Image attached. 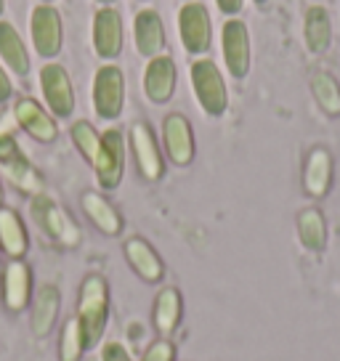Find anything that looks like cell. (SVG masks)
I'll return each instance as SVG.
<instances>
[{
  "label": "cell",
  "instance_id": "cell-1",
  "mask_svg": "<svg viewBox=\"0 0 340 361\" xmlns=\"http://www.w3.org/2000/svg\"><path fill=\"white\" fill-rule=\"evenodd\" d=\"M78 322L85 335V345L88 348L96 345L109 322V287H107V279L99 274L85 276V282L80 284Z\"/></svg>",
  "mask_w": 340,
  "mask_h": 361
},
{
  "label": "cell",
  "instance_id": "cell-2",
  "mask_svg": "<svg viewBox=\"0 0 340 361\" xmlns=\"http://www.w3.org/2000/svg\"><path fill=\"white\" fill-rule=\"evenodd\" d=\"M192 85L197 93V102L210 117H221L229 106V90L224 82L221 69L210 59H200L192 64Z\"/></svg>",
  "mask_w": 340,
  "mask_h": 361
},
{
  "label": "cell",
  "instance_id": "cell-3",
  "mask_svg": "<svg viewBox=\"0 0 340 361\" xmlns=\"http://www.w3.org/2000/svg\"><path fill=\"white\" fill-rule=\"evenodd\" d=\"M125 106V78L120 67L107 64L93 78V109L102 120H117Z\"/></svg>",
  "mask_w": 340,
  "mask_h": 361
},
{
  "label": "cell",
  "instance_id": "cell-4",
  "mask_svg": "<svg viewBox=\"0 0 340 361\" xmlns=\"http://www.w3.org/2000/svg\"><path fill=\"white\" fill-rule=\"evenodd\" d=\"M32 215H35V221L40 224V228L46 231L48 237L56 239L59 245H64V247H78L80 245L78 224H75V221L69 218L67 210H61L54 200L37 194L32 200Z\"/></svg>",
  "mask_w": 340,
  "mask_h": 361
},
{
  "label": "cell",
  "instance_id": "cell-5",
  "mask_svg": "<svg viewBox=\"0 0 340 361\" xmlns=\"http://www.w3.org/2000/svg\"><path fill=\"white\" fill-rule=\"evenodd\" d=\"M93 168H96V178L104 189H117L125 173V138L120 130H107L102 135V144L93 159Z\"/></svg>",
  "mask_w": 340,
  "mask_h": 361
},
{
  "label": "cell",
  "instance_id": "cell-6",
  "mask_svg": "<svg viewBox=\"0 0 340 361\" xmlns=\"http://www.w3.org/2000/svg\"><path fill=\"white\" fill-rule=\"evenodd\" d=\"M0 168L6 170V176L22 189L30 194H40V176L35 173V168L27 162V157L22 154V149L16 144L8 130H0Z\"/></svg>",
  "mask_w": 340,
  "mask_h": 361
},
{
  "label": "cell",
  "instance_id": "cell-7",
  "mask_svg": "<svg viewBox=\"0 0 340 361\" xmlns=\"http://www.w3.org/2000/svg\"><path fill=\"white\" fill-rule=\"evenodd\" d=\"M178 30H181L183 48L189 54H205L213 40V27H210V13L202 3H186L178 13Z\"/></svg>",
  "mask_w": 340,
  "mask_h": 361
},
{
  "label": "cell",
  "instance_id": "cell-8",
  "mask_svg": "<svg viewBox=\"0 0 340 361\" xmlns=\"http://www.w3.org/2000/svg\"><path fill=\"white\" fill-rule=\"evenodd\" d=\"M40 88L46 96L48 109L56 117H69L75 109V90H72V80H69L67 69L61 64H46L40 72Z\"/></svg>",
  "mask_w": 340,
  "mask_h": 361
},
{
  "label": "cell",
  "instance_id": "cell-9",
  "mask_svg": "<svg viewBox=\"0 0 340 361\" xmlns=\"http://www.w3.org/2000/svg\"><path fill=\"white\" fill-rule=\"evenodd\" d=\"M32 40L40 56L54 59L64 43V24L61 13L54 6H37L32 11Z\"/></svg>",
  "mask_w": 340,
  "mask_h": 361
},
{
  "label": "cell",
  "instance_id": "cell-10",
  "mask_svg": "<svg viewBox=\"0 0 340 361\" xmlns=\"http://www.w3.org/2000/svg\"><path fill=\"white\" fill-rule=\"evenodd\" d=\"M130 144L136 154V165L147 180H159L165 176V157L159 152V144L147 123H136L130 128Z\"/></svg>",
  "mask_w": 340,
  "mask_h": 361
},
{
  "label": "cell",
  "instance_id": "cell-11",
  "mask_svg": "<svg viewBox=\"0 0 340 361\" xmlns=\"http://www.w3.org/2000/svg\"><path fill=\"white\" fill-rule=\"evenodd\" d=\"M162 144L173 165H189L194 159V133L183 114H168L162 120Z\"/></svg>",
  "mask_w": 340,
  "mask_h": 361
},
{
  "label": "cell",
  "instance_id": "cell-12",
  "mask_svg": "<svg viewBox=\"0 0 340 361\" xmlns=\"http://www.w3.org/2000/svg\"><path fill=\"white\" fill-rule=\"evenodd\" d=\"M221 43H224V61H226L231 78H248L250 72V32L245 22L231 19L224 24V35H221Z\"/></svg>",
  "mask_w": 340,
  "mask_h": 361
},
{
  "label": "cell",
  "instance_id": "cell-13",
  "mask_svg": "<svg viewBox=\"0 0 340 361\" xmlns=\"http://www.w3.org/2000/svg\"><path fill=\"white\" fill-rule=\"evenodd\" d=\"M123 16H120V11H114V8L107 6L93 19V45H96V54L102 59H117L123 54Z\"/></svg>",
  "mask_w": 340,
  "mask_h": 361
},
{
  "label": "cell",
  "instance_id": "cell-14",
  "mask_svg": "<svg viewBox=\"0 0 340 361\" xmlns=\"http://www.w3.org/2000/svg\"><path fill=\"white\" fill-rule=\"evenodd\" d=\"M3 300L6 308L19 314L32 300V271L22 258H13L3 274Z\"/></svg>",
  "mask_w": 340,
  "mask_h": 361
},
{
  "label": "cell",
  "instance_id": "cell-15",
  "mask_svg": "<svg viewBox=\"0 0 340 361\" xmlns=\"http://www.w3.org/2000/svg\"><path fill=\"white\" fill-rule=\"evenodd\" d=\"M13 112H16V123L22 125L35 141H43V144L56 141L59 128L54 123V117L35 102V99H19L16 106H13Z\"/></svg>",
  "mask_w": 340,
  "mask_h": 361
},
{
  "label": "cell",
  "instance_id": "cell-16",
  "mask_svg": "<svg viewBox=\"0 0 340 361\" xmlns=\"http://www.w3.org/2000/svg\"><path fill=\"white\" fill-rule=\"evenodd\" d=\"M332 186V154L324 147H314L303 165V192L314 200L327 197Z\"/></svg>",
  "mask_w": 340,
  "mask_h": 361
},
{
  "label": "cell",
  "instance_id": "cell-17",
  "mask_svg": "<svg viewBox=\"0 0 340 361\" xmlns=\"http://www.w3.org/2000/svg\"><path fill=\"white\" fill-rule=\"evenodd\" d=\"M144 93L154 104H165L176 93V64L170 56H154L144 72Z\"/></svg>",
  "mask_w": 340,
  "mask_h": 361
},
{
  "label": "cell",
  "instance_id": "cell-18",
  "mask_svg": "<svg viewBox=\"0 0 340 361\" xmlns=\"http://www.w3.org/2000/svg\"><path fill=\"white\" fill-rule=\"evenodd\" d=\"M125 258H128V263L133 266V271H136L144 282L154 284L165 276L162 258L157 255V250L152 247L149 242H144V239H138V237L128 239V242H125Z\"/></svg>",
  "mask_w": 340,
  "mask_h": 361
},
{
  "label": "cell",
  "instance_id": "cell-19",
  "mask_svg": "<svg viewBox=\"0 0 340 361\" xmlns=\"http://www.w3.org/2000/svg\"><path fill=\"white\" fill-rule=\"evenodd\" d=\"M136 45L141 56H162V51H165V24H162L157 11L147 8L136 16Z\"/></svg>",
  "mask_w": 340,
  "mask_h": 361
},
{
  "label": "cell",
  "instance_id": "cell-20",
  "mask_svg": "<svg viewBox=\"0 0 340 361\" xmlns=\"http://www.w3.org/2000/svg\"><path fill=\"white\" fill-rule=\"evenodd\" d=\"M83 210L93 221V226L107 237H117L123 231V215L117 213V207L99 192L83 194Z\"/></svg>",
  "mask_w": 340,
  "mask_h": 361
},
{
  "label": "cell",
  "instance_id": "cell-21",
  "mask_svg": "<svg viewBox=\"0 0 340 361\" xmlns=\"http://www.w3.org/2000/svg\"><path fill=\"white\" fill-rule=\"evenodd\" d=\"M183 316V300L181 293L176 287H165L157 293V300H154V327L162 338L173 335L178 324H181Z\"/></svg>",
  "mask_w": 340,
  "mask_h": 361
},
{
  "label": "cell",
  "instance_id": "cell-22",
  "mask_svg": "<svg viewBox=\"0 0 340 361\" xmlns=\"http://www.w3.org/2000/svg\"><path fill=\"white\" fill-rule=\"evenodd\" d=\"M298 239L308 252H324L327 250V221L322 210L306 207L298 213Z\"/></svg>",
  "mask_w": 340,
  "mask_h": 361
},
{
  "label": "cell",
  "instance_id": "cell-23",
  "mask_svg": "<svg viewBox=\"0 0 340 361\" xmlns=\"http://www.w3.org/2000/svg\"><path fill=\"white\" fill-rule=\"evenodd\" d=\"M0 247L11 258H24V252L30 247L22 218L8 207H0Z\"/></svg>",
  "mask_w": 340,
  "mask_h": 361
},
{
  "label": "cell",
  "instance_id": "cell-24",
  "mask_svg": "<svg viewBox=\"0 0 340 361\" xmlns=\"http://www.w3.org/2000/svg\"><path fill=\"white\" fill-rule=\"evenodd\" d=\"M59 290L54 284H46L40 293L35 295V305H32V332L37 338H46L48 332L54 329L59 319Z\"/></svg>",
  "mask_w": 340,
  "mask_h": 361
},
{
  "label": "cell",
  "instance_id": "cell-25",
  "mask_svg": "<svg viewBox=\"0 0 340 361\" xmlns=\"http://www.w3.org/2000/svg\"><path fill=\"white\" fill-rule=\"evenodd\" d=\"M0 59L16 75H27L30 72V54L24 48L22 35L16 32V27L8 22H0Z\"/></svg>",
  "mask_w": 340,
  "mask_h": 361
},
{
  "label": "cell",
  "instance_id": "cell-26",
  "mask_svg": "<svg viewBox=\"0 0 340 361\" xmlns=\"http://www.w3.org/2000/svg\"><path fill=\"white\" fill-rule=\"evenodd\" d=\"M306 45L311 54H324L332 43V19L324 6H311L306 11Z\"/></svg>",
  "mask_w": 340,
  "mask_h": 361
},
{
  "label": "cell",
  "instance_id": "cell-27",
  "mask_svg": "<svg viewBox=\"0 0 340 361\" xmlns=\"http://www.w3.org/2000/svg\"><path fill=\"white\" fill-rule=\"evenodd\" d=\"M311 93L327 117H340V85L329 72L311 75Z\"/></svg>",
  "mask_w": 340,
  "mask_h": 361
},
{
  "label": "cell",
  "instance_id": "cell-28",
  "mask_svg": "<svg viewBox=\"0 0 340 361\" xmlns=\"http://www.w3.org/2000/svg\"><path fill=\"white\" fill-rule=\"evenodd\" d=\"M85 348L88 345H85L83 327H80L78 316H72L61 329V338H59V361H80Z\"/></svg>",
  "mask_w": 340,
  "mask_h": 361
},
{
  "label": "cell",
  "instance_id": "cell-29",
  "mask_svg": "<svg viewBox=\"0 0 340 361\" xmlns=\"http://www.w3.org/2000/svg\"><path fill=\"white\" fill-rule=\"evenodd\" d=\"M72 141H75L78 152L88 159V162L96 159V152H99V144H102V135L96 133V128H93L91 123L78 120V123L72 125Z\"/></svg>",
  "mask_w": 340,
  "mask_h": 361
},
{
  "label": "cell",
  "instance_id": "cell-30",
  "mask_svg": "<svg viewBox=\"0 0 340 361\" xmlns=\"http://www.w3.org/2000/svg\"><path fill=\"white\" fill-rule=\"evenodd\" d=\"M141 361H176V345H173L168 338L154 340V343L144 350Z\"/></svg>",
  "mask_w": 340,
  "mask_h": 361
},
{
  "label": "cell",
  "instance_id": "cell-31",
  "mask_svg": "<svg viewBox=\"0 0 340 361\" xmlns=\"http://www.w3.org/2000/svg\"><path fill=\"white\" fill-rule=\"evenodd\" d=\"M99 361H133V359H130V353H128V348H125L123 343L109 340V343L102 345V359Z\"/></svg>",
  "mask_w": 340,
  "mask_h": 361
},
{
  "label": "cell",
  "instance_id": "cell-32",
  "mask_svg": "<svg viewBox=\"0 0 340 361\" xmlns=\"http://www.w3.org/2000/svg\"><path fill=\"white\" fill-rule=\"evenodd\" d=\"M11 80H8V75H6V69L0 67V104L8 102L11 99Z\"/></svg>",
  "mask_w": 340,
  "mask_h": 361
},
{
  "label": "cell",
  "instance_id": "cell-33",
  "mask_svg": "<svg viewBox=\"0 0 340 361\" xmlns=\"http://www.w3.org/2000/svg\"><path fill=\"white\" fill-rule=\"evenodd\" d=\"M216 3L224 13H239L242 11V0H216Z\"/></svg>",
  "mask_w": 340,
  "mask_h": 361
},
{
  "label": "cell",
  "instance_id": "cell-34",
  "mask_svg": "<svg viewBox=\"0 0 340 361\" xmlns=\"http://www.w3.org/2000/svg\"><path fill=\"white\" fill-rule=\"evenodd\" d=\"M3 8H6V0H0V13H3Z\"/></svg>",
  "mask_w": 340,
  "mask_h": 361
},
{
  "label": "cell",
  "instance_id": "cell-35",
  "mask_svg": "<svg viewBox=\"0 0 340 361\" xmlns=\"http://www.w3.org/2000/svg\"><path fill=\"white\" fill-rule=\"evenodd\" d=\"M0 202H3V186H0Z\"/></svg>",
  "mask_w": 340,
  "mask_h": 361
},
{
  "label": "cell",
  "instance_id": "cell-36",
  "mask_svg": "<svg viewBox=\"0 0 340 361\" xmlns=\"http://www.w3.org/2000/svg\"><path fill=\"white\" fill-rule=\"evenodd\" d=\"M99 3H114V0H99Z\"/></svg>",
  "mask_w": 340,
  "mask_h": 361
},
{
  "label": "cell",
  "instance_id": "cell-37",
  "mask_svg": "<svg viewBox=\"0 0 340 361\" xmlns=\"http://www.w3.org/2000/svg\"><path fill=\"white\" fill-rule=\"evenodd\" d=\"M255 3H266V0H255Z\"/></svg>",
  "mask_w": 340,
  "mask_h": 361
},
{
  "label": "cell",
  "instance_id": "cell-38",
  "mask_svg": "<svg viewBox=\"0 0 340 361\" xmlns=\"http://www.w3.org/2000/svg\"><path fill=\"white\" fill-rule=\"evenodd\" d=\"M43 3H48V0H43Z\"/></svg>",
  "mask_w": 340,
  "mask_h": 361
}]
</instances>
